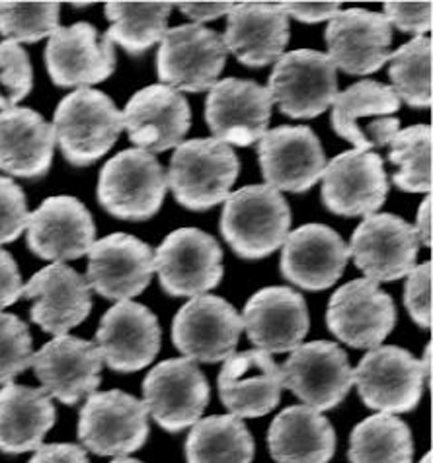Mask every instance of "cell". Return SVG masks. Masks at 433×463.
<instances>
[{
    "label": "cell",
    "instance_id": "cell-1",
    "mask_svg": "<svg viewBox=\"0 0 433 463\" xmlns=\"http://www.w3.org/2000/svg\"><path fill=\"white\" fill-rule=\"evenodd\" d=\"M219 228L240 260L258 261L284 246L291 209L277 189L246 185L226 197Z\"/></svg>",
    "mask_w": 433,
    "mask_h": 463
},
{
    "label": "cell",
    "instance_id": "cell-2",
    "mask_svg": "<svg viewBox=\"0 0 433 463\" xmlns=\"http://www.w3.org/2000/svg\"><path fill=\"white\" fill-rule=\"evenodd\" d=\"M53 131L65 160L76 168H86L118 143L123 118L108 94L94 88H79L61 99Z\"/></svg>",
    "mask_w": 433,
    "mask_h": 463
},
{
    "label": "cell",
    "instance_id": "cell-3",
    "mask_svg": "<svg viewBox=\"0 0 433 463\" xmlns=\"http://www.w3.org/2000/svg\"><path fill=\"white\" fill-rule=\"evenodd\" d=\"M238 174L240 160L231 146L216 138H192L176 146L167 177L184 209L203 213L226 201Z\"/></svg>",
    "mask_w": 433,
    "mask_h": 463
},
{
    "label": "cell",
    "instance_id": "cell-4",
    "mask_svg": "<svg viewBox=\"0 0 433 463\" xmlns=\"http://www.w3.org/2000/svg\"><path fill=\"white\" fill-rule=\"evenodd\" d=\"M168 191V177L152 154L130 148L104 164L98 177V203L121 221L155 216Z\"/></svg>",
    "mask_w": 433,
    "mask_h": 463
},
{
    "label": "cell",
    "instance_id": "cell-5",
    "mask_svg": "<svg viewBox=\"0 0 433 463\" xmlns=\"http://www.w3.org/2000/svg\"><path fill=\"white\" fill-rule=\"evenodd\" d=\"M149 411L137 397L111 390L88 395L79 417V440L96 456L123 458L149 439Z\"/></svg>",
    "mask_w": 433,
    "mask_h": 463
},
{
    "label": "cell",
    "instance_id": "cell-6",
    "mask_svg": "<svg viewBox=\"0 0 433 463\" xmlns=\"http://www.w3.org/2000/svg\"><path fill=\"white\" fill-rule=\"evenodd\" d=\"M228 51L223 35L201 24L167 30L160 40L157 72L164 86L203 92L216 84L226 64Z\"/></svg>",
    "mask_w": 433,
    "mask_h": 463
},
{
    "label": "cell",
    "instance_id": "cell-7",
    "mask_svg": "<svg viewBox=\"0 0 433 463\" xmlns=\"http://www.w3.org/2000/svg\"><path fill=\"white\" fill-rule=\"evenodd\" d=\"M267 90L289 119H314L338 96L336 67L321 51H291L277 59Z\"/></svg>",
    "mask_w": 433,
    "mask_h": 463
},
{
    "label": "cell",
    "instance_id": "cell-8",
    "mask_svg": "<svg viewBox=\"0 0 433 463\" xmlns=\"http://www.w3.org/2000/svg\"><path fill=\"white\" fill-rule=\"evenodd\" d=\"M155 271L170 296L197 298L223 279V250L199 228H178L155 251Z\"/></svg>",
    "mask_w": 433,
    "mask_h": 463
},
{
    "label": "cell",
    "instance_id": "cell-9",
    "mask_svg": "<svg viewBox=\"0 0 433 463\" xmlns=\"http://www.w3.org/2000/svg\"><path fill=\"white\" fill-rule=\"evenodd\" d=\"M361 402L379 413L402 415L422 400L424 374L419 360L394 345L375 346L353 370Z\"/></svg>",
    "mask_w": 433,
    "mask_h": 463
},
{
    "label": "cell",
    "instance_id": "cell-10",
    "mask_svg": "<svg viewBox=\"0 0 433 463\" xmlns=\"http://www.w3.org/2000/svg\"><path fill=\"white\" fill-rule=\"evenodd\" d=\"M209 382L189 358H168L150 368L143 382V403L159 427L182 432L199 420L209 405Z\"/></svg>",
    "mask_w": 433,
    "mask_h": 463
},
{
    "label": "cell",
    "instance_id": "cell-11",
    "mask_svg": "<svg viewBox=\"0 0 433 463\" xmlns=\"http://www.w3.org/2000/svg\"><path fill=\"white\" fill-rule=\"evenodd\" d=\"M279 370L284 388L318 413L338 407L353 385L348 353L332 341L299 345Z\"/></svg>",
    "mask_w": 433,
    "mask_h": 463
},
{
    "label": "cell",
    "instance_id": "cell-12",
    "mask_svg": "<svg viewBox=\"0 0 433 463\" xmlns=\"http://www.w3.org/2000/svg\"><path fill=\"white\" fill-rule=\"evenodd\" d=\"M242 317L221 296L203 294L184 304L172 321V343L189 360L225 363L236 351Z\"/></svg>",
    "mask_w": 433,
    "mask_h": 463
},
{
    "label": "cell",
    "instance_id": "cell-13",
    "mask_svg": "<svg viewBox=\"0 0 433 463\" xmlns=\"http://www.w3.org/2000/svg\"><path fill=\"white\" fill-rule=\"evenodd\" d=\"M400 109L397 92L387 84L361 80L343 90L332 104V128L360 152L389 146L400 131L394 113Z\"/></svg>",
    "mask_w": 433,
    "mask_h": 463
},
{
    "label": "cell",
    "instance_id": "cell-14",
    "mask_svg": "<svg viewBox=\"0 0 433 463\" xmlns=\"http://www.w3.org/2000/svg\"><path fill=\"white\" fill-rule=\"evenodd\" d=\"M326 324L342 343L371 351L380 346L397 326V306L377 282L355 279L332 294Z\"/></svg>",
    "mask_w": 433,
    "mask_h": 463
},
{
    "label": "cell",
    "instance_id": "cell-15",
    "mask_svg": "<svg viewBox=\"0 0 433 463\" xmlns=\"http://www.w3.org/2000/svg\"><path fill=\"white\" fill-rule=\"evenodd\" d=\"M418 232L404 218L380 213L367 216L351 236L350 255L355 267L373 282H392L409 277L419 251Z\"/></svg>",
    "mask_w": 433,
    "mask_h": 463
},
{
    "label": "cell",
    "instance_id": "cell-16",
    "mask_svg": "<svg viewBox=\"0 0 433 463\" xmlns=\"http://www.w3.org/2000/svg\"><path fill=\"white\" fill-rule=\"evenodd\" d=\"M389 195V177L377 152L348 150L326 164L322 203L338 216H371Z\"/></svg>",
    "mask_w": 433,
    "mask_h": 463
},
{
    "label": "cell",
    "instance_id": "cell-17",
    "mask_svg": "<svg viewBox=\"0 0 433 463\" xmlns=\"http://www.w3.org/2000/svg\"><path fill=\"white\" fill-rule=\"evenodd\" d=\"M155 273V251L130 234H111L88 251V287L108 300H131L143 294Z\"/></svg>",
    "mask_w": 433,
    "mask_h": 463
},
{
    "label": "cell",
    "instance_id": "cell-18",
    "mask_svg": "<svg viewBox=\"0 0 433 463\" xmlns=\"http://www.w3.org/2000/svg\"><path fill=\"white\" fill-rule=\"evenodd\" d=\"M45 67L55 86L86 88L110 79L116 71V51L92 24L79 22L49 35Z\"/></svg>",
    "mask_w": 433,
    "mask_h": 463
},
{
    "label": "cell",
    "instance_id": "cell-19",
    "mask_svg": "<svg viewBox=\"0 0 433 463\" xmlns=\"http://www.w3.org/2000/svg\"><path fill=\"white\" fill-rule=\"evenodd\" d=\"M162 329L147 306L131 300L111 306L100 321L96 346L113 372L130 374L152 364L160 351Z\"/></svg>",
    "mask_w": 433,
    "mask_h": 463
},
{
    "label": "cell",
    "instance_id": "cell-20",
    "mask_svg": "<svg viewBox=\"0 0 433 463\" xmlns=\"http://www.w3.org/2000/svg\"><path fill=\"white\" fill-rule=\"evenodd\" d=\"M270 90L252 80L225 79L216 82L206 101V121L225 145L252 146L265 135L272 118Z\"/></svg>",
    "mask_w": 433,
    "mask_h": 463
},
{
    "label": "cell",
    "instance_id": "cell-21",
    "mask_svg": "<svg viewBox=\"0 0 433 463\" xmlns=\"http://www.w3.org/2000/svg\"><path fill=\"white\" fill-rule=\"evenodd\" d=\"M265 185L277 191L304 193L326 170V154L309 127H277L265 131L258 145Z\"/></svg>",
    "mask_w": 433,
    "mask_h": 463
},
{
    "label": "cell",
    "instance_id": "cell-22",
    "mask_svg": "<svg viewBox=\"0 0 433 463\" xmlns=\"http://www.w3.org/2000/svg\"><path fill=\"white\" fill-rule=\"evenodd\" d=\"M28 248L42 260L63 263L91 251L96 226L84 204L71 195L45 199L28 218Z\"/></svg>",
    "mask_w": 433,
    "mask_h": 463
},
{
    "label": "cell",
    "instance_id": "cell-23",
    "mask_svg": "<svg viewBox=\"0 0 433 463\" xmlns=\"http://www.w3.org/2000/svg\"><path fill=\"white\" fill-rule=\"evenodd\" d=\"M42 390L65 405L92 395L101 382V356L92 341L61 335L45 343L32 358Z\"/></svg>",
    "mask_w": 433,
    "mask_h": 463
},
{
    "label": "cell",
    "instance_id": "cell-24",
    "mask_svg": "<svg viewBox=\"0 0 433 463\" xmlns=\"http://www.w3.org/2000/svg\"><path fill=\"white\" fill-rule=\"evenodd\" d=\"M22 296L34 302L30 310L34 324L55 337L67 335L92 312V288L82 275L63 263L37 271L22 287Z\"/></svg>",
    "mask_w": 433,
    "mask_h": 463
},
{
    "label": "cell",
    "instance_id": "cell-25",
    "mask_svg": "<svg viewBox=\"0 0 433 463\" xmlns=\"http://www.w3.org/2000/svg\"><path fill=\"white\" fill-rule=\"evenodd\" d=\"M282 248V275L309 292L334 287L350 260L348 243L326 224H304L293 230Z\"/></svg>",
    "mask_w": 433,
    "mask_h": 463
},
{
    "label": "cell",
    "instance_id": "cell-26",
    "mask_svg": "<svg viewBox=\"0 0 433 463\" xmlns=\"http://www.w3.org/2000/svg\"><path fill=\"white\" fill-rule=\"evenodd\" d=\"M326 45L336 69L355 76L373 74L390 59L392 28L380 12L340 10L328 22Z\"/></svg>",
    "mask_w": 433,
    "mask_h": 463
},
{
    "label": "cell",
    "instance_id": "cell-27",
    "mask_svg": "<svg viewBox=\"0 0 433 463\" xmlns=\"http://www.w3.org/2000/svg\"><path fill=\"white\" fill-rule=\"evenodd\" d=\"M248 339L267 354L295 351L307 337L311 317L303 294L287 287H265L245 306L242 314Z\"/></svg>",
    "mask_w": 433,
    "mask_h": 463
},
{
    "label": "cell",
    "instance_id": "cell-28",
    "mask_svg": "<svg viewBox=\"0 0 433 463\" xmlns=\"http://www.w3.org/2000/svg\"><path fill=\"white\" fill-rule=\"evenodd\" d=\"M121 118L131 143L150 154L182 145L192 125V109L178 90L152 84L127 101Z\"/></svg>",
    "mask_w": 433,
    "mask_h": 463
},
{
    "label": "cell",
    "instance_id": "cell-29",
    "mask_svg": "<svg viewBox=\"0 0 433 463\" xmlns=\"http://www.w3.org/2000/svg\"><path fill=\"white\" fill-rule=\"evenodd\" d=\"M223 405L236 419L264 417L282 402V370L264 351H242L225 360L216 378Z\"/></svg>",
    "mask_w": 433,
    "mask_h": 463
},
{
    "label": "cell",
    "instance_id": "cell-30",
    "mask_svg": "<svg viewBox=\"0 0 433 463\" xmlns=\"http://www.w3.org/2000/svg\"><path fill=\"white\" fill-rule=\"evenodd\" d=\"M223 42L245 67H267L289 43V16L279 3H236Z\"/></svg>",
    "mask_w": 433,
    "mask_h": 463
},
{
    "label": "cell",
    "instance_id": "cell-31",
    "mask_svg": "<svg viewBox=\"0 0 433 463\" xmlns=\"http://www.w3.org/2000/svg\"><path fill=\"white\" fill-rule=\"evenodd\" d=\"M55 131L30 108L0 111V170L25 179L43 177L53 162Z\"/></svg>",
    "mask_w": 433,
    "mask_h": 463
},
{
    "label": "cell",
    "instance_id": "cell-32",
    "mask_svg": "<svg viewBox=\"0 0 433 463\" xmlns=\"http://www.w3.org/2000/svg\"><path fill=\"white\" fill-rule=\"evenodd\" d=\"M267 448L277 463H328L336 452V432L322 413L293 405L272 420Z\"/></svg>",
    "mask_w": 433,
    "mask_h": 463
},
{
    "label": "cell",
    "instance_id": "cell-33",
    "mask_svg": "<svg viewBox=\"0 0 433 463\" xmlns=\"http://www.w3.org/2000/svg\"><path fill=\"white\" fill-rule=\"evenodd\" d=\"M55 424V405L42 388L8 383L0 390V452H35Z\"/></svg>",
    "mask_w": 433,
    "mask_h": 463
},
{
    "label": "cell",
    "instance_id": "cell-34",
    "mask_svg": "<svg viewBox=\"0 0 433 463\" xmlns=\"http://www.w3.org/2000/svg\"><path fill=\"white\" fill-rule=\"evenodd\" d=\"M254 452L250 430L233 415L197 420L186 440L188 463H252Z\"/></svg>",
    "mask_w": 433,
    "mask_h": 463
},
{
    "label": "cell",
    "instance_id": "cell-35",
    "mask_svg": "<svg viewBox=\"0 0 433 463\" xmlns=\"http://www.w3.org/2000/svg\"><path fill=\"white\" fill-rule=\"evenodd\" d=\"M412 430L397 415H371L351 430L348 449L351 463H412Z\"/></svg>",
    "mask_w": 433,
    "mask_h": 463
},
{
    "label": "cell",
    "instance_id": "cell-36",
    "mask_svg": "<svg viewBox=\"0 0 433 463\" xmlns=\"http://www.w3.org/2000/svg\"><path fill=\"white\" fill-rule=\"evenodd\" d=\"M170 12V3H106V18L111 25L104 35L131 57H139L167 33Z\"/></svg>",
    "mask_w": 433,
    "mask_h": 463
},
{
    "label": "cell",
    "instance_id": "cell-37",
    "mask_svg": "<svg viewBox=\"0 0 433 463\" xmlns=\"http://www.w3.org/2000/svg\"><path fill=\"white\" fill-rule=\"evenodd\" d=\"M390 80L399 99L416 109L431 108V40L424 35L390 53Z\"/></svg>",
    "mask_w": 433,
    "mask_h": 463
},
{
    "label": "cell",
    "instance_id": "cell-38",
    "mask_svg": "<svg viewBox=\"0 0 433 463\" xmlns=\"http://www.w3.org/2000/svg\"><path fill=\"white\" fill-rule=\"evenodd\" d=\"M389 160L399 165L392 182L406 193H431V127L402 128L390 140Z\"/></svg>",
    "mask_w": 433,
    "mask_h": 463
},
{
    "label": "cell",
    "instance_id": "cell-39",
    "mask_svg": "<svg viewBox=\"0 0 433 463\" xmlns=\"http://www.w3.org/2000/svg\"><path fill=\"white\" fill-rule=\"evenodd\" d=\"M59 3H5L0 0V35L8 42L37 43L59 28Z\"/></svg>",
    "mask_w": 433,
    "mask_h": 463
},
{
    "label": "cell",
    "instance_id": "cell-40",
    "mask_svg": "<svg viewBox=\"0 0 433 463\" xmlns=\"http://www.w3.org/2000/svg\"><path fill=\"white\" fill-rule=\"evenodd\" d=\"M32 333L14 314H0V385L12 383L32 366Z\"/></svg>",
    "mask_w": 433,
    "mask_h": 463
},
{
    "label": "cell",
    "instance_id": "cell-41",
    "mask_svg": "<svg viewBox=\"0 0 433 463\" xmlns=\"http://www.w3.org/2000/svg\"><path fill=\"white\" fill-rule=\"evenodd\" d=\"M34 71L25 51L14 42L0 43V109L6 111L32 92Z\"/></svg>",
    "mask_w": 433,
    "mask_h": 463
},
{
    "label": "cell",
    "instance_id": "cell-42",
    "mask_svg": "<svg viewBox=\"0 0 433 463\" xmlns=\"http://www.w3.org/2000/svg\"><path fill=\"white\" fill-rule=\"evenodd\" d=\"M28 218V203L22 187L10 177H0V243L18 240Z\"/></svg>",
    "mask_w": 433,
    "mask_h": 463
},
{
    "label": "cell",
    "instance_id": "cell-43",
    "mask_svg": "<svg viewBox=\"0 0 433 463\" xmlns=\"http://www.w3.org/2000/svg\"><path fill=\"white\" fill-rule=\"evenodd\" d=\"M404 306L419 327H431V261L414 267L406 277Z\"/></svg>",
    "mask_w": 433,
    "mask_h": 463
},
{
    "label": "cell",
    "instance_id": "cell-44",
    "mask_svg": "<svg viewBox=\"0 0 433 463\" xmlns=\"http://www.w3.org/2000/svg\"><path fill=\"white\" fill-rule=\"evenodd\" d=\"M385 18L400 32L422 35L431 30V3H385Z\"/></svg>",
    "mask_w": 433,
    "mask_h": 463
},
{
    "label": "cell",
    "instance_id": "cell-45",
    "mask_svg": "<svg viewBox=\"0 0 433 463\" xmlns=\"http://www.w3.org/2000/svg\"><path fill=\"white\" fill-rule=\"evenodd\" d=\"M20 269L8 251L0 250V310L18 302L22 296Z\"/></svg>",
    "mask_w": 433,
    "mask_h": 463
},
{
    "label": "cell",
    "instance_id": "cell-46",
    "mask_svg": "<svg viewBox=\"0 0 433 463\" xmlns=\"http://www.w3.org/2000/svg\"><path fill=\"white\" fill-rule=\"evenodd\" d=\"M279 5L287 16H293L303 24L330 22L340 12V3H293V0H287V3Z\"/></svg>",
    "mask_w": 433,
    "mask_h": 463
},
{
    "label": "cell",
    "instance_id": "cell-47",
    "mask_svg": "<svg viewBox=\"0 0 433 463\" xmlns=\"http://www.w3.org/2000/svg\"><path fill=\"white\" fill-rule=\"evenodd\" d=\"M28 463H91L82 446L76 444H42Z\"/></svg>",
    "mask_w": 433,
    "mask_h": 463
},
{
    "label": "cell",
    "instance_id": "cell-48",
    "mask_svg": "<svg viewBox=\"0 0 433 463\" xmlns=\"http://www.w3.org/2000/svg\"><path fill=\"white\" fill-rule=\"evenodd\" d=\"M176 6L182 10V14L192 18L196 24L216 20L225 14H231V10L236 3H176Z\"/></svg>",
    "mask_w": 433,
    "mask_h": 463
},
{
    "label": "cell",
    "instance_id": "cell-49",
    "mask_svg": "<svg viewBox=\"0 0 433 463\" xmlns=\"http://www.w3.org/2000/svg\"><path fill=\"white\" fill-rule=\"evenodd\" d=\"M419 241L424 243V246L431 248V195H428L422 204H419V211H418V224L414 226Z\"/></svg>",
    "mask_w": 433,
    "mask_h": 463
},
{
    "label": "cell",
    "instance_id": "cell-50",
    "mask_svg": "<svg viewBox=\"0 0 433 463\" xmlns=\"http://www.w3.org/2000/svg\"><path fill=\"white\" fill-rule=\"evenodd\" d=\"M422 374H424V382H428V385L431 388V345H428L426 346V351H424V360L422 363Z\"/></svg>",
    "mask_w": 433,
    "mask_h": 463
},
{
    "label": "cell",
    "instance_id": "cell-51",
    "mask_svg": "<svg viewBox=\"0 0 433 463\" xmlns=\"http://www.w3.org/2000/svg\"><path fill=\"white\" fill-rule=\"evenodd\" d=\"M110 463H143V461L133 459V458H116V459L110 461Z\"/></svg>",
    "mask_w": 433,
    "mask_h": 463
},
{
    "label": "cell",
    "instance_id": "cell-52",
    "mask_svg": "<svg viewBox=\"0 0 433 463\" xmlns=\"http://www.w3.org/2000/svg\"><path fill=\"white\" fill-rule=\"evenodd\" d=\"M419 463H431V454L428 452V454H426L422 459H419Z\"/></svg>",
    "mask_w": 433,
    "mask_h": 463
}]
</instances>
